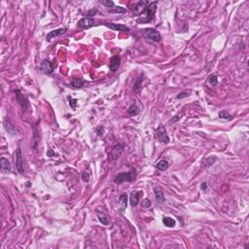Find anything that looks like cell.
I'll list each match as a JSON object with an SVG mask.
<instances>
[{
    "instance_id": "1",
    "label": "cell",
    "mask_w": 249,
    "mask_h": 249,
    "mask_svg": "<svg viewBox=\"0 0 249 249\" xmlns=\"http://www.w3.org/2000/svg\"><path fill=\"white\" fill-rule=\"evenodd\" d=\"M136 177V171L135 169L129 170L128 172H122L119 173L114 179V182L117 184H121L124 182H133Z\"/></svg>"
},
{
    "instance_id": "2",
    "label": "cell",
    "mask_w": 249,
    "mask_h": 249,
    "mask_svg": "<svg viewBox=\"0 0 249 249\" xmlns=\"http://www.w3.org/2000/svg\"><path fill=\"white\" fill-rule=\"evenodd\" d=\"M156 11H157V1L150 2L147 6V9H146V18L139 20H138V23L147 24V23L151 22V20L154 19Z\"/></svg>"
},
{
    "instance_id": "3",
    "label": "cell",
    "mask_w": 249,
    "mask_h": 249,
    "mask_svg": "<svg viewBox=\"0 0 249 249\" xmlns=\"http://www.w3.org/2000/svg\"><path fill=\"white\" fill-rule=\"evenodd\" d=\"M144 36L147 41L151 43H158L161 41V35L156 29L154 28H146L144 29Z\"/></svg>"
},
{
    "instance_id": "4",
    "label": "cell",
    "mask_w": 249,
    "mask_h": 249,
    "mask_svg": "<svg viewBox=\"0 0 249 249\" xmlns=\"http://www.w3.org/2000/svg\"><path fill=\"white\" fill-rule=\"evenodd\" d=\"M156 137L160 140L162 143H168L169 142V137L167 133V130H165V128L163 126V124H160L157 129H156Z\"/></svg>"
},
{
    "instance_id": "5",
    "label": "cell",
    "mask_w": 249,
    "mask_h": 249,
    "mask_svg": "<svg viewBox=\"0 0 249 249\" xmlns=\"http://www.w3.org/2000/svg\"><path fill=\"white\" fill-rule=\"evenodd\" d=\"M16 167L19 171L20 174L24 173V158H23V153L20 148H18L16 150Z\"/></svg>"
},
{
    "instance_id": "6",
    "label": "cell",
    "mask_w": 249,
    "mask_h": 249,
    "mask_svg": "<svg viewBox=\"0 0 249 249\" xmlns=\"http://www.w3.org/2000/svg\"><path fill=\"white\" fill-rule=\"evenodd\" d=\"M15 94H16V99L20 106L24 109H26L28 107V100H27L25 96L20 92V90H15Z\"/></svg>"
},
{
    "instance_id": "7",
    "label": "cell",
    "mask_w": 249,
    "mask_h": 249,
    "mask_svg": "<svg viewBox=\"0 0 249 249\" xmlns=\"http://www.w3.org/2000/svg\"><path fill=\"white\" fill-rule=\"evenodd\" d=\"M147 6H148V3L146 1H139L134 6V8L133 10V15H135V16L142 15V14L145 12V10L147 9Z\"/></svg>"
},
{
    "instance_id": "8",
    "label": "cell",
    "mask_w": 249,
    "mask_h": 249,
    "mask_svg": "<svg viewBox=\"0 0 249 249\" xmlns=\"http://www.w3.org/2000/svg\"><path fill=\"white\" fill-rule=\"evenodd\" d=\"M40 68H41V70H42V72L44 74H47V75L52 74L54 71V67H53L51 61L49 59H44L42 62H41Z\"/></svg>"
},
{
    "instance_id": "9",
    "label": "cell",
    "mask_w": 249,
    "mask_h": 249,
    "mask_svg": "<svg viewBox=\"0 0 249 249\" xmlns=\"http://www.w3.org/2000/svg\"><path fill=\"white\" fill-rule=\"evenodd\" d=\"M94 24V19L86 17V18H83L79 20L78 24H77V26L79 27V28H90V27H92Z\"/></svg>"
},
{
    "instance_id": "10",
    "label": "cell",
    "mask_w": 249,
    "mask_h": 249,
    "mask_svg": "<svg viewBox=\"0 0 249 249\" xmlns=\"http://www.w3.org/2000/svg\"><path fill=\"white\" fill-rule=\"evenodd\" d=\"M105 26L109 27L112 30H117V31H129V28L124 24H113V23H104L103 24Z\"/></svg>"
},
{
    "instance_id": "11",
    "label": "cell",
    "mask_w": 249,
    "mask_h": 249,
    "mask_svg": "<svg viewBox=\"0 0 249 249\" xmlns=\"http://www.w3.org/2000/svg\"><path fill=\"white\" fill-rule=\"evenodd\" d=\"M121 64V59L118 56H114L110 59V62H109V68L112 72H115L118 70V68L120 67Z\"/></svg>"
},
{
    "instance_id": "12",
    "label": "cell",
    "mask_w": 249,
    "mask_h": 249,
    "mask_svg": "<svg viewBox=\"0 0 249 249\" xmlns=\"http://www.w3.org/2000/svg\"><path fill=\"white\" fill-rule=\"evenodd\" d=\"M143 193L141 191H135V192H133L130 194V198H129V200H130V205L134 207L138 204L139 203V199L140 198L142 197Z\"/></svg>"
},
{
    "instance_id": "13",
    "label": "cell",
    "mask_w": 249,
    "mask_h": 249,
    "mask_svg": "<svg viewBox=\"0 0 249 249\" xmlns=\"http://www.w3.org/2000/svg\"><path fill=\"white\" fill-rule=\"evenodd\" d=\"M66 28H59V29H55L53 31H50L49 33L47 34V41H51L54 37H57V36H60L62 34H64L66 32Z\"/></svg>"
},
{
    "instance_id": "14",
    "label": "cell",
    "mask_w": 249,
    "mask_h": 249,
    "mask_svg": "<svg viewBox=\"0 0 249 249\" xmlns=\"http://www.w3.org/2000/svg\"><path fill=\"white\" fill-rule=\"evenodd\" d=\"M124 148V144H119V145H117L116 147L113 148V150L111 151V154H110L112 160H116V159H118L120 157V155L122 154Z\"/></svg>"
},
{
    "instance_id": "15",
    "label": "cell",
    "mask_w": 249,
    "mask_h": 249,
    "mask_svg": "<svg viewBox=\"0 0 249 249\" xmlns=\"http://www.w3.org/2000/svg\"><path fill=\"white\" fill-rule=\"evenodd\" d=\"M0 163H1V170L4 172V173H7V172H12V165L10 164V162L5 159L4 157H2L0 159Z\"/></svg>"
},
{
    "instance_id": "16",
    "label": "cell",
    "mask_w": 249,
    "mask_h": 249,
    "mask_svg": "<svg viewBox=\"0 0 249 249\" xmlns=\"http://www.w3.org/2000/svg\"><path fill=\"white\" fill-rule=\"evenodd\" d=\"M3 124H4V128H5V129L8 131V133H10V134H16L17 133H16V129H15V128H14V126L13 124H11V122H10V120L7 118V117H5L4 118V120H3Z\"/></svg>"
},
{
    "instance_id": "17",
    "label": "cell",
    "mask_w": 249,
    "mask_h": 249,
    "mask_svg": "<svg viewBox=\"0 0 249 249\" xmlns=\"http://www.w3.org/2000/svg\"><path fill=\"white\" fill-rule=\"evenodd\" d=\"M127 204H128V196L127 194H122L120 199H119V210L122 212L127 208Z\"/></svg>"
},
{
    "instance_id": "18",
    "label": "cell",
    "mask_w": 249,
    "mask_h": 249,
    "mask_svg": "<svg viewBox=\"0 0 249 249\" xmlns=\"http://www.w3.org/2000/svg\"><path fill=\"white\" fill-rule=\"evenodd\" d=\"M70 85L74 89H80L85 85V81L82 80V79H79V78H73L70 81Z\"/></svg>"
},
{
    "instance_id": "19",
    "label": "cell",
    "mask_w": 249,
    "mask_h": 249,
    "mask_svg": "<svg viewBox=\"0 0 249 249\" xmlns=\"http://www.w3.org/2000/svg\"><path fill=\"white\" fill-rule=\"evenodd\" d=\"M155 199L159 203H164L165 202V198H164V193L160 189L155 190Z\"/></svg>"
},
{
    "instance_id": "20",
    "label": "cell",
    "mask_w": 249,
    "mask_h": 249,
    "mask_svg": "<svg viewBox=\"0 0 249 249\" xmlns=\"http://www.w3.org/2000/svg\"><path fill=\"white\" fill-rule=\"evenodd\" d=\"M169 167V163L167 160H161L157 164V168L161 171H164L167 170Z\"/></svg>"
},
{
    "instance_id": "21",
    "label": "cell",
    "mask_w": 249,
    "mask_h": 249,
    "mask_svg": "<svg viewBox=\"0 0 249 249\" xmlns=\"http://www.w3.org/2000/svg\"><path fill=\"white\" fill-rule=\"evenodd\" d=\"M163 223L164 226H167L168 228H172V227H174L176 222H175V220L173 218H171V217H164L163 219Z\"/></svg>"
},
{
    "instance_id": "22",
    "label": "cell",
    "mask_w": 249,
    "mask_h": 249,
    "mask_svg": "<svg viewBox=\"0 0 249 249\" xmlns=\"http://www.w3.org/2000/svg\"><path fill=\"white\" fill-rule=\"evenodd\" d=\"M128 113L130 115V116H135L139 113V107L135 104H133L129 109H128Z\"/></svg>"
},
{
    "instance_id": "23",
    "label": "cell",
    "mask_w": 249,
    "mask_h": 249,
    "mask_svg": "<svg viewBox=\"0 0 249 249\" xmlns=\"http://www.w3.org/2000/svg\"><path fill=\"white\" fill-rule=\"evenodd\" d=\"M207 83L212 86H216L218 84V77L214 74L209 75L208 77H207Z\"/></svg>"
},
{
    "instance_id": "24",
    "label": "cell",
    "mask_w": 249,
    "mask_h": 249,
    "mask_svg": "<svg viewBox=\"0 0 249 249\" xmlns=\"http://www.w3.org/2000/svg\"><path fill=\"white\" fill-rule=\"evenodd\" d=\"M98 220L100 221L101 222V224H103V225H109V220H108V218L104 215V214L103 213H100V212H98Z\"/></svg>"
},
{
    "instance_id": "25",
    "label": "cell",
    "mask_w": 249,
    "mask_h": 249,
    "mask_svg": "<svg viewBox=\"0 0 249 249\" xmlns=\"http://www.w3.org/2000/svg\"><path fill=\"white\" fill-rule=\"evenodd\" d=\"M143 74H141V77L139 76V77L137 78V81H136V83L134 84V91L135 92H139L140 91V89H141V82H142V80H143Z\"/></svg>"
},
{
    "instance_id": "26",
    "label": "cell",
    "mask_w": 249,
    "mask_h": 249,
    "mask_svg": "<svg viewBox=\"0 0 249 249\" xmlns=\"http://www.w3.org/2000/svg\"><path fill=\"white\" fill-rule=\"evenodd\" d=\"M219 118L220 119H223V120H231L232 119V116H231V114H229V112H227V111H221L219 113Z\"/></svg>"
},
{
    "instance_id": "27",
    "label": "cell",
    "mask_w": 249,
    "mask_h": 249,
    "mask_svg": "<svg viewBox=\"0 0 249 249\" xmlns=\"http://www.w3.org/2000/svg\"><path fill=\"white\" fill-rule=\"evenodd\" d=\"M110 13H120V14H126L127 10L123 8V7H115V9H109Z\"/></svg>"
},
{
    "instance_id": "28",
    "label": "cell",
    "mask_w": 249,
    "mask_h": 249,
    "mask_svg": "<svg viewBox=\"0 0 249 249\" xmlns=\"http://www.w3.org/2000/svg\"><path fill=\"white\" fill-rule=\"evenodd\" d=\"M215 161H216V159H215V158H211V159L208 158V159H206L205 162L203 163V164H203V167H204V168H207V167H209V165H212Z\"/></svg>"
},
{
    "instance_id": "29",
    "label": "cell",
    "mask_w": 249,
    "mask_h": 249,
    "mask_svg": "<svg viewBox=\"0 0 249 249\" xmlns=\"http://www.w3.org/2000/svg\"><path fill=\"white\" fill-rule=\"evenodd\" d=\"M100 3H101L102 5H104V6L106 7V8H112V7L115 6L114 2L111 1V0H104V1H100Z\"/></svg>"
},
{
    "instance_id": "30",
    "label": "cell",
    "mask_w": 249,
    "mask_h": 249,
    "mask_svg": "<svg viewBox=\"0 0 249 249\" xmlns=\"http://www.w3.org/2000/svg\"><path fill=\"white\" fill-rule=\"evenodd\" d=\"M151 202L148 199H144L142 202H141V206L143 207V208H148V207L151 206Z\"/></svg>"
},
{
    "instance_id": "31",
    "label": "cell",
    "mask_w": 249,
    "mask_h": 249,
    "mask_svg": "<svg viewBox=\"0 0 249 249\" xmlns=\"http://www.w3.org/2000/svg\"><path fill=\"white\" fill-rule=\"evenodd\" d=\"M96 13H98V10H96V9L89 10V11L87 12V16H88V18H92V19H93V17L95 16V14H96Z\"/></svg>"
},
{
    "instance_id": "32",
    "label": "cell",
    "mask_w": 249,
    "mask_h": 249,
    "mask_svg": "<svg viewBox=\"0 0 249 249\" xmlns=\"http://www.w3.org/2000/svg\"><path fill=\"white\" fill-rule=\"evenodd\" d=\"M82 179H83V181L89 182V180H90V174H89V172H87V171L83 172V173H82Z\"/></svg>"
},
{
    "instance_id": "33",
    "label": "cell",
    "mask_w": 249,
    "mask_h": 249,
    "mask_svg": "<svg viewBox=\"0 0 249 249\" xmlns=\"http://www.w3.org/2000/svg\"><path fill=\"white\" fill-rule=\"evenodd\" d=\"M190 94L189 93H187V92H184V93H181V94H179L177 96H176V98L177 99H181V98H187V96H189Z\"/></svg>"
},
{
    "instance_id": "34",
    "label": "cell",
    "mask_w": 249,
    "mask_h": 249,
    "mask_svg": "<svg viewBox=\"0 0 249 249\" xmlns=\"http://www.w3.org/2000/svg\"><path fill=\"white\" fill-rule=\"evenodd\" d=\"M69 105H70L73 109L76 108V105H77V99H69Z\"/></svg>"
},
{
    "instance_id": "35",
    "label": "cell",
    "mask_w": 249,
    "mask_h": 249,
    "mask_svg": "<svg viewBox=\"0 0 249 249\" xmlns=\"http://www.w3.org/2000/svg\"><path fill=\"white\" fill-rule=\"evenodd\" d=\"M200 188H202V190L205 191V190L207 189V184H206V183H203V184H202V187H200Z\"/></svg>"
},
{
    "instance_id": "36",
    "label": "cell",
    "mask_w": 249,
    "mask_h": 249,
    "mask_svg": "<svg viewBox=\"0 0 249 249\" xmlns=\"http://www.w3.org/2000/svg\"><path fill=\"white\" fill-rule=\"evenodd\" d=\"M55 154L53 153L52 152V150H49V152H48V156H50V157H52V156H54Z\"/></svg>"
}]
</instances>
